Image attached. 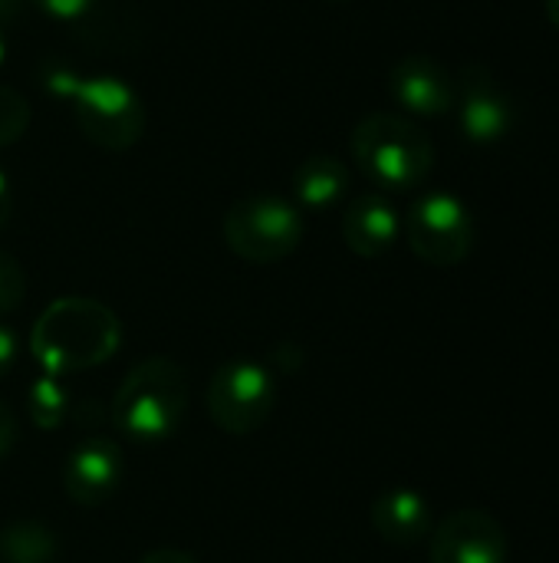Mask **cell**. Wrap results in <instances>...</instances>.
<instances>
[{
	"instance_id": "obj_17",
	"label": "cell",
	"mask_w": 559,
	"mask_h": 563,
	"mask_svg": "<svg viewBox=\"0 0 559 563\" xmlns=\"http://www.w3.org/2000/svg\"><path fill=\"white\" fill-rule=\"evenodd\" d=\"M26 129H30V102L16 89L0 86V148L13 145Z\"/></svg>"
},
{
	"instance_id": "obj_16",
	"label": "cell",
	"mask_w": 559,
	"mask_h": 563,
	"mask_svg": "<svg viewBox=\"0 0 559 563\" xmlns=\"http://www.w3.org/2000/svg\"><path fill=\"white\" fill-rule=\"evenodd\" d=\"M26 412H30L36 429H43V432L59 429L69 419V412H72V396H69L66 383L59 376L40 373L26 386Z\"/></svg>"
},
{
	"instance_id": "obj_15",
	"label": "cell",
	"mask_w": 559,
	"mask_h": 563,
	"mask_svg": "<svg viewBox=\"0 0 559 563\" xmlns=\"http://www.w3.org/2000/svg\"><path fill=\"white\" fill-rule=\"evenodd\" d=\"M59 558V534L40 521H10L0 528L3 563H53Z\"/></svg>"
},
{
	"instance_id": "obj_8",
	"label": "cell",
	"mask_w": 559,
	"mask_h": 563,
	"mask_svg": "<svg viewBox=\"0 0 559 563\" xmlns=\"http://www.w3.org/2000/svg\"><path fill=\"white\" fill-rule=\"evenodd\" d=\"M455 109H458V125L465 139H471L474 145L501 142L517 125L514 99L501 89L494 73L481 63H471L461 69Z\"/></svg>"
},
{
	"instance_id": "obj_9",
	"label": "cell",
	"mask_w": 559,
	"mask_h": 563,
	"mask_svg": "<svg viewBox=\"0 0 559 563\" xmlns=\"http://www.w3.org/2000/svg\"><path fill=\"white\" fill-rule=\"evenodd\" d=\"M428 538L432 563H507V534L481 508L451 511Z\"/></svg>"
},
{
	"instance_id": "obj_6",
	"label": "cell",
	"mask_w": 559,
	"mask_h": 563,
	"mask_svg": "<svg viewBox=\"0 0 559 563\" xmlns=\"http://www.w3.org/2000/svg\"><path fill=\"white\" fill-rule=\"evenodd\" d=\"M204 406L211 422L227 435H254L277 406L273 373L257 360H227L214 369Z\"/></svg>"
},
{
	"instance_id": "obj_11",
	"label": "cell",
	"mask_w": 559,
	"mask_h": 563,
	"mask_svg": "<svg viewBox=\"0 0 559 563\" xmlns=\"http://www.w3.org/2000/svg\"><path fill=\"white\" fill-rule=\"evenodd\" d=\"M389 92L405 112L432 119V115H445L455 109L458 82L438 59H432L425 53H412L392 66Z\"/></svg>"
},
{
	"instance_id": "obj_23",
	"label": "cell",
	"mask_w": 559,
	"mask_h": 563,
	"mask_svg": "<svg viewBox=\"0 0 559 563\" xmlns=\"http://www.w3.org/2000/svg\"><path fill=\"white\" fill-rule=\"evenodd\" d=\"M10 211H13V191H10V178H7V172L0 168V228L10 221Z\"/></svg>"
},
{
	"instance_id": "obj_7",
	"label": "cell",
	"mask_w": 559,
	"mask_h": 563,
	"mask_svg": "<svg viewBox=\"0 0 559 563\" xmlns=\"http://www.w3.org/2000/svg\"><path fill=\"white\" fill-rule=\"evenodd\" d=\"M402 231L415 257L432 267H455L474 251V218L468 205L451 191L422 195L409 208Z\"/></svg>"
},
{
	"instance_id": "obj_1",
	"label": "cell",
	"mask_w": 559,
	"mask_h": 563,
	"mask_svg": "<svg viewBox=\"0 0 559 563\" xmlns=\"http://www.w3.org/2000/svg\"><path fill=\"white\" fill-rule=\"evenodd\" d=\"M122 323L119 317L92 297H63L53 300L30 333V353L40 373L76 376L102 366L119 353Z\"/></svg>"
},
{
	"instance_id": "obj_20",
	"label": "cell",
	"mask_w": 559,
	"mask_h": 563,
	"mask_svg": "<svg viewBox=\"0 0 559 563\" xmlns=\"http://www.w3.org/2000/svg\"><path fill=\"white\" fill-rule=\"evenodd\" d=\"M16 353H20V343H16V333L10 327L0 323V379L13 369L16 363Z\"/></svg>"
},
{
	"instance_id": "obj_26",
	"label": "cell",
	"mask_w": 559,
	"mask_h": 563,
	"mask_svg": "<svg viewBox=\"0 0 559 563\" xmlns=\"http://www.w3.org/2000/svg\"><path fill=\"white\" fill-rule=\"evenodd\" d=\"M3 63H7V26L0 23V69H3Z\"/></svg>"
},
{
	"instance_id": "obj_19",
	"label": "cell",
	"mask_w": 559,
	"mask_h": 563,
	"mask_svg": "<svg viewBox=\"0 0 559 563\" xmlns=\"http://www.w3.org/2000/svg\"><path fill=\"white\" fill-rule=\"evenodd\" d=\"M30 3L56 23H79L96 10L99 0H30Z\"/></svg>"
},
{
	"instance_id": "obj_4",
	"label": "cell",
	"mask_w": 559,
	"mask_h": 563,
	"mask_svg": "<svg viewBox=\"0 0 559 563\" xmlns=\"http://www.w3.org/2000/svg\"><path fill=\"white\" fill-rule=\"evenodd\" d=\"M353 158L359 172L385 191H412L435 168L432 139L405 115L376 112L353 129Z\"/></svg>"
},
{
	"instance_id": "obj_14",
	"label": "cell",
	"mask_w": 559,
	"mask_h": 563,
	"mask_svg": "<svg viewBox=\"0 0 559 563\" xmlns=\"http://www.w3.org/2000/svg\"><path fill=\"white\" fill-rule=\"evenodd\" d=\"M349 195V168L336 155H310L293 172V205L329 211Z\"/></svg>"
},
{
	"instance_id": "obj_5",
	"label": "cell",
	"mask_w": 559,
	"mask_h": 563,
	"mask_svg": "<svg viewBox=\"0 0 559 563\" xmlns=\"http://www.w3.org/2000/svg\"><path fill=\"white\" fill-rule=\"evenodd\" d=\"M224 241L247 264H277L303 241V214L280 195H250L224 214Z\"/></svg>"
},
{
	"instance_id": "obj_24",
	"label": "cell",
	"mask_w": 559,
	"mask_h": 563,
	"mask_svg": "<svg viewBox=\"0 0 559 563\" xmlns=\"http://www.w3.org/2000/svg\"><path fill=\"white\" fill-rule=\"evenodd\" d=\"M20 3H23V0H0V23H3V26H10V23L16 20Z\"/></svg>"
},
{
	"instance_id": "obj_2",
	"label": "cell",
	"mask_w": 559,
	"mask_h": 563,
	"mask_svg": "<svg viewBox=\"0 0 559 563\" xmlns=\"http://www.w3.org/2000/svg\"><path fill=\"white\" fill-rule=\"evenodd\" d=\"M43 89L66 102L82 139L99 148L125 152L145 132L142 96L115 73H79L69 66H49L43 69Z\"/></svg>"
},
{
	"instance_id": "obj_22",
	"label": "cell",
	"mask_w": 559,
	"mask_h": 563,
	"mask_svg": "<svg viewBox=\"0 0 559 563\" xmlns=\"http://www.w3.org/2000/svg\"><path fill=\"white\" fill-rule=\"evenodd\" d=\"M138 563H198L191 554H185V551H148L145 558H138Z\"/></svg>"
},
{
	"instance_id": "obj_13",
	"label": "cell",
	"mask_w": 559,
	"mask_h": 563,
	"mask_svg": "<svg viewBox=\"0 0 559 563\" xmlns=\"http://www.w3.org/2000/svg\"><path fill=\"white\" fill-rule=\"evenodd\" d=\"M372 528L385 544H422L432 534V505L415 488H389L372 501Z\"/></svg>"
},
{
	"instance_id": "obj_12",
	"label": "cell",
	"mask_w": 559,
	"mask_h": 563,
	"mask_svg": "<svg viewBox=\"0 0 559 563\" xmlns=\"http://www.w3.org/2000/svg\"><path fill=\"white\" fill-rule=\"evenodd\" d=\"M402 218L385 195H359L343 214V241L359 257H382L395 247Z\"/></svg>"
},
{
	"instance_id": "obj_21",
	"label": "cell",
	"mask_w": 559,
	"mask_h": 563,
	"mask_svg": "<svg viewBox=\"0 0 559 563\" xmlns=\"http://www.w3.org/2000/svg\"><path fill=\"white\" fill-rule=\"evenodd\" d=\"M13 442H16V422H13V412L0 402V459H7V455H10Z\"/></svg>"
},
{
	"instance_id": "obj_18",
	"label": "cell",
	"mask_w": 559,
	"mask_h": 563,
	"mask_svg": "<svg viewBox=\"0 0 559 563\" xmlns=\"http://www.w3.org/2000/svg\"><path fill=\"white\" fill-rule=\"evenodd\" d=\"M23 294H26L23 267L16 264V257H13V254L0 251V317H7V313L20 310Z\"/></svg>"
},
{
	"instance_id": "obj_25",
	"label": "cell",
	"mask_w": 559,
	"mask_h": 563,
	"mask_svg": "<svg viewBox=\"0 0 559 563\" xmlns=\"http://www.w3.org/2000/svg\"><path fill=\"white\" fill-rule=\"evenodd\" d=\"M547 16H550V23L559 30V0H547Z\"/></svg>"
},
{
	"instance_id": "obj_3",
	"label": "cell",
	"mask_w": 559,
	"mask_h": 563,
	"mask_svg": "<svg viewBox=\"0 0 559 563\" xmlns=\"http://www.w3.org/2000/svg\"><path fill=\"white\" fill-rule=\"evenodd\" d=\"M188 419V376L168 356H148L128 369L115 399V429L142 445L165 442L181 432Z\"/></svg>"
},
{
	"instance_id": "obj_10",
	"label": "cell",
	"mask_w": 559,
	"mask_h": 563,
	"mask_svg": "<svg viewBox=\"0 0 559 563\" xmlns=\"http://www.w3.org/2000/svg\"><path fill=\"white\" fill-rule=\"evenodd\" d=\"M122 449L112 439H82L63 462V492L79 508L105 505L122 485Z\"/></svg>"
},
{
	"instance_id": "obj_27",
	"label": "cell",
	"mask_w": 559,
	"mask_h": 563,
	"mask_svg": "<svg viewBox=\"0 0 559 563\" xmlns=\"http://www.w3.org/2000/svg\"><path fill=\"white\" fill-rule=\"evenodd\" d=\"M333 3H346V0H333Z\"/></svg>"
}]
</instances>
